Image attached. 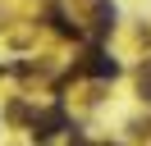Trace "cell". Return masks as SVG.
Segmentation results:
<instances>
[{
	"instance_id": "6da1fadb",
	"label": "cell",
	"mask_w": 151,
	"mask_h": 146,
	"mask_svg": "<svg viewBox=\"0 0 151 146\" xmlns=\"http://www.w3.org/2000/svg\"><path fill=\"white\" fill-rule=\"evenodd\" d=\"M55 128H64V110H46V114H37V132L50 137Z\"/></svg>"
},
{
	"instance_id": "7a4b0ae2",
	"label": "cell",
	"mask_w": 151,
	"mask_h": 146,
	"mask_svg": "<svg viewBox=\"0 0 151 146\" xmlns=\"http://www.w3.org/2000/svg\"><path fill=\"white\" fill-rule=\"evenodd\" d=\"M114 69H119V64L105 59V55H92V64H87V73H96V78H114Z\"/></svg>"
},
{
	"instance_id": "3957f363",
	"label": "cell",
	"mask_w": 151,
	"mask_h": 146,
	"mask_svg": "<svg viewBox=\"0 0 151 146\" xmlns=\"http://www.w3.org/2000/svg\"><path fill=\"white\" fill-rule=\"evenodd\" d=\"M114 27V5H96V36H105Z\"/></svg>"
}]
</instances>
